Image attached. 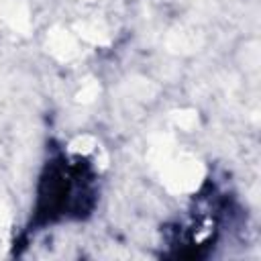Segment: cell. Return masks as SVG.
<instances>
[{
	"mask_svg": "<svg viewBox=\"0 0 261 261\" xmlns=\"http://www.w3.org/2000/svg\"><path fill=\"white\" fill-rule=\"evenodd\" d=\"M200 165L196 161H175L169 171V184L175 190H190L200 179Z\"/></svg>",
	"mask_w": 261,
	"mask_h": 261,
	"instance_id": "cell-1",
	"label": "cell"
},
{
	"mask_svg": "<svg viewBox=\"0 0 261 261\" xmlns=\"http://www.w3.org/2000/svg\"><path fill=\"white\" fill-rule=\"evenodd\" d=\"M0 18L4 22H8L18 33H27L29 31V24H31L29 22L27 8L20 2H16V0H6V2L0 4Z\"/></svg>",
	"mask_w": 261,
	"mask_h": 261,
	"instance_id": "cell-2",
	"label": "cell"
},
{
	"mask_svg": "<svg viewBox=\"0 0 261 261\" xmlns=\"http://www.w3.org/2000/svg\"><path fill=\"white\" fill-rule=\"evenodd\" d=\"M49 49L59 59H69L75 55V43L65 31H53L49 35Z\"/></svg>",
	"mask_w": 261,
	"mask_h": 261,
	"instance_id": "cell-3",
	"label": "cell"
},
{
	"mask_svg": "<svg viewBox=\"0 0 261 261\" xmlns=\"http://www.w3.org/2000/svg\"><path fill=\"white\" fill-rule=\"evenodd\" d=\"M77 31L84 39H88L92 43H106V33L98 22H80Z\"/></svg>",
	"mask_w": 261,
	"mask_h": 261,
	"instance_id": "cell-4",
	"label": "cell"
},
{
	"mask_svg": "<svg viewBox=\"0 0 261 261\" xmlns=\"http://www.w3.org/2000/svg\"><path fill=\"white\" fill-rule=\"evenodd\" d=\"M96 96H98V84L90 82V84H86V86L82 88V92L77 94V100H80V102H92Z\"/></svg>",
	"mask_w": 261,
	"mask_h": 261,
	"instance_id": "cell-5",
	"label": "cell"
},
{
	"mask_svg": "<svg viewBox=\"0 0 261 261\" xmlns=\"http://www.w3.org/2000/svg\"><path fill=\"white\" fill-rule=\"evenodd\" d=\"M196 114L194 112H177L175 114V122H177V126H181V128H192L194 124H196Z\"/></svg>",
	"mask_w": 261,
	"mask_h": 261,
	"instance_id": "cell-6",
	"label": "cell"
},
{
	"mask_svg": "<svg viewBox=\"0 0 261 261\" xmlns=\"http://www.w3.org/2000/svg\"><path fill=\"white\" fill-rule=\"evenodd\" d=\"M71 149L77 151V153H88V151L94 149V139H90V137H80V139H75V141L71 143Z\"/></svg>",
	"mask_w": 261,
	"mask_h": 261,
	"instance_id": "cell-7",
	"label": "cell"
},
{
	"mask_svg": "<svg viewBox=\"0 0 261 261\" xmlns=\"http://www.w3.org/2000/svg\"><path fill=\"white\" fill-rule=\"evenodd\" d=\"M6 224H8V212L4 206H0V230H4Z\"/></svg>",
	"mask_w": 261,
	"mask_h": 261,
	"instance_id": "cell-8",
	"label": "cell"
}]
</instances>
